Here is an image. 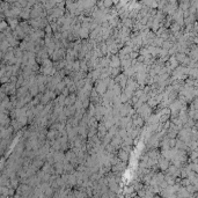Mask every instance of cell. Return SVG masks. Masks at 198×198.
<instances>
[{"label": "cell", "mask_w": 198, "mask_h": 198, "mask_svg": "<svg viewBox=\"0 0 198 198\" xmlns=\"http://www.w3.org/2000/svg\"><path fill=\"white\" fill-rule=\"evenodd\" d=\"M106 87H107L106 82H104V81H100V82H98V85H97V92L98 93H102V94H103V93L106 92V89H107Z\"/></svg>", "instance_id": "cell-1"}, {"label": "cell", "mask_w": 198, "mask_h": 198, "mask_svg": "<svg viewBox=\"0 0 198 198\" xmlns=\"http://www.w3.org/2000/svg\"><path fill=\"white\" fill-rule=\"evenodd\" d=\"M119 158L123 161H126L127 160V152L126 151H119Z\"/></svg>", "instance_id": "cell-3"}, {"label": "cell", "mask_w": 198, "mask_h": 198, "mask_svg": "<svg viewBox=\"0 0 198 198\" xmlns=\"http://www.w3.org/2000/svg\"><path fill=\"white\" fill-rule=\"evenodd\" d=\"M144 123V119L141 118V117H138V116H135V118H133V124L136 125V126H141Z\"/></svg>", "instance_id": "cell-2"}]
</instances>
